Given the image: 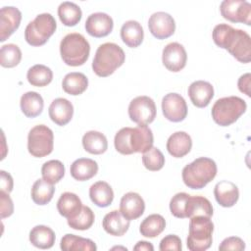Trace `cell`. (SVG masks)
Segmentation results:
<instances>
[{"label":"cell","mask_w":251,"mask_h":251,"mask_svg":"<svg viewBox=\"0 0 251 251\" xmlns=\"http://www.w3.org/2000/svg\"><path fill=\"white\" fill-rule=\"evenodd\" d=\"M212 36L217 46L226 49L237 61H251V38L246 31L226 24H219L214 27Z\"/></svg>","instance_id":"cell-1"},{"label":"cell","mask_w":251,"mask_h":251,"mask_svg":"<svg viewBox=\"0 0 251 251\" xmlns=\"http://www.w3.org/2000/svg\"><path fill=\"white\" fill-rule=\"evenodd\" d=\"M125 52L118 44L106 42L97 48L92 61V70L98 76L106 77L120 68L125 63Z\"/></svg>","instance_id":"cell-2"},{"label":"cell","mask_w":251,"mask_h":251,"mask_svg":"<svg viewBox=\"0 0 251 251\" xmlns=\"http://www.w3.org/2000/svg\"><path fill=\"white\" fill-rule=\"evenodd\" d=\"M217 175V165L207 157L195 159L182 169V180L191 189H201L212 181Z\"/></svg>","instance_id":"cell-3"},{"label":"cell","mask_w":251,"mask_h":251,"mask_svg":"<svg viewBox=\"0 0 251 251\" xmlns=\"http://www.w3.org/2000/svg\"><path fill=\"white\" fill-rule=\"evenodd\" d=\"M90 53V45L86 38L77 32L64 36L60 43V54L64 63L71 67L83 65Z\"/></svg>","instance_id":"cell-4"},{"label":"cell","mask_w":251,"mask_h":251,"mask_svg":"<svg viewBox=\"0 0 251 251\" xmlns=\"http://www.w3.org/2000/svg\"><path fill=\"white\" fill-rule=\"evenodd\" d=\"M246 102L238 96H228L218 99L212 107V118L221 126H227L235 123L245 113Z\"/></svg>","instance_id":"cell-5"},{"label":"cell","mask_w":251,"mask_h":251,"mask_svg":"<svg viewBox=\"0 0 251 251\" xmlns=\"http://www.w3.org/2000/svg\"><path fill=\"white\" fill-rule=\"evenodd\" d=\"M214 224L211 218L196 216L190 218L187 247L191 251H204L212 245Z\"/></svg>","instance_id":"cell-6"},{"label":"cell","mask_w":251,"mask_h":251,"mask_svg":"<svg viewBox=\"0 0 251 251\" xmlns=\"http://www.w3.org/2000/svg\"><path fill=\"white\" fill-rule=\"evenodd\" d=\"M56 28L57 24L51 14H39L26 25L25 39L31 46H41L53 35Z\"/></svg>","instance_id":"cell-7"},{"label":"cell","mask_w":251,"mask_h":251,"mask_svg":"<svg viewBox=\"0 0 251 251\" xmlns=\"http://www.w3.org/2000/svg\"><path fill=\"white\" fill-rule=\"evenodd\" d=\"M54 135L53 131L44 125L33 126L27 135V150L33 156L41 158L49 155L53 151Z\"/></svg>","instance_id":"cell-8"},{"label":"cell","mask_w":251,"mask_h":251,"mask_svg":"<svg viewBox=\"0 0 251 251\" xmlns=\"http://www.w3.org/2000/svg\"><path fill=\"white\" fill-rule=\"evenodd\" d=\"M130 120L139 126H147L156 118V105L152 98L142 95L133 98L128 105Z\"/></svg>","instance_id":"cell-9"},{"label":"cell","mask_w":251,"mask_h":251,"mask_svg":"<svg viewBox=\"0 0 251 251\" xmlns=\"http://www.w3.org/2000/svg\"><path fill=\"white\" fill-rule=\"evenodd\" d=\"M220 11L224 19L231 23L251 25V4L244 0H224Z\"/></svg>","instance_id":"cell-10"},{"label":"cell","mask_w":251,"mask_h":251,"mask_svg":"<svg viewBox=\"0 0 251 251\" xmlns=\"http://www.w3.org/2000/svg\"><path fill=\"white\" fill-rule=\"evenodd\" d=\"M162 111L167 120L178 123L186 118L187 105L180 94L168 93L162 99Z\"/></svg>","instance_id":"cell-11"},{"label":"cell","mask_w":251,"mask_h":251,"mask_svg":"<svg viewBox=\"0 0 251 251\" xmlns=\"http://www.w3.org/2000/svg\"><path fill=\"white\" fill-rule=\"evenodd\" d=\"M148 27L154 37L157 39H166L174 34L176 30V23L170 14L156 12L150 16Z\"/></svg>","instance_id":"cell-12"},{"label":"cell","mask_w":251,"mask_h":251,"mask_svg":"<svg viewBox=\"0 0 251 251\" xmlns=\"http://www.w3.org/2000/svg\"><path fill=\"white\" fill-rule=\"evenodd\" d=\"M186 51L178 42H171L163 49L162 62L171 72L176 73L181 71L186 65Z\"/></svg>","instance_id":"cell-13"},{"label":"cell","mask_w":251,"mask_h":251,"mask_svg":"<svg viewBox=\"0 0 251 251\" xmlns=\"http://www.w3.org/2000/svg\"><path fill=\"white\" fill-rule=\"evenodd\" d=\"M21 11L13 6L3 7L0 10V41L8 39L20 26Z\"/></svg>","instance_id":"cell-14"},{"label":"cell","mask_w":251,"mask_h":251,"mask_svg":"<svg viewBox=\"0 0 251 251\" xmlns=\"http://www.w3.org/2000/svg\"><path fill=\"white\" fill-rule=\"evenodd\" d=\"M113 19L106 13L97 12L88 16L85 22L87 33L93 37L107 36L113 30Z\"/></svg>","instance_id":"cell-15"},{"label":"cell","mask_w":251,"mask_h":251,"mask_svg":"<svg viewBox=\"0 0 251 251\" xmlns=\"http://www.w3.org/2000/svg\"><path fill=\"white\" fill-rule=\"evenodd\" d=\"M145 210L143 198L136 192L126 193L120 202V212L128 221L141 217Z\"/></svg>","instance_id":"cell-16"},{"label":"cell","mask_w":251,"mask_h":251,"mask_svg":"<svg viewBox=\"0 0 251 251\" xmlns=\"http://www.w3.org/2000/svg\"><path fill=\"white\" fill-rule=\"evenodd\" d=\"M152 130L147 126H137L129 133V147L133 153H144L153 146Z\"/></svg>","instance_id":"cell-17"},{"label":"cell","mask_w":251,"mask_h":251,"mask_svg":"<svg viewBox=\"0 0 251 251\" xmlns=\"http://www.w3.org/2000/svg\"><path fill=\"white\" fill-rule=\"evenodd\" d=\"M188 95L194 106L204 108L209 105L214 97V87L208 81L196 80L189 85Z\"/></svg>","instance_id":"cell-18"},{"label":"cell","mask_w":251,"mask_h":251,"mask_svg":"<svg viewBox=\"0 0 251 251\" xmlns=\"http://www.w3.org/2000/svg\"><path fill=\"white\" fill-rule=\"evenodd\" d=\"M49 117L58 126H66L73 118L74 106L66 98H56L49 106Z\"/></svg>","instance_id":"cell-19"},{"label":"cell","mask_w":251,"mask_h":251,"mask_svg":"<svg viewBox=\"0 0 251 251\" xmlns=\"http://www.w3.org/2000/svg\"><path fill=\"white\" fill-rule=\"evenodd\" d=\"M216 201L223 207H232L238 200V187L231 181L221 180L214 187Z\"/></svg>","instance_id":"cell-20"},{"label":"cell","mask_w":251,"mask_h":251,"mask_svg":"<svg viewBox=\"0 0 251 251\" xmlns=\"http://www.w3.org/2000/svg\"><path fill=\"white\" fill-rule=\"evenodd\" d=\"M192 147V140L185 131L173 133L167 141V150L175 158H181L188 154Z\"/></svg>","instance_id":"cell-21"},{"label":"cell","mask_w":251,"mask_h":251,"mask_svg":"<svg viewBox=\"0 0 251 251\" xmlns=\"http://www.w3.org/2000/svg\"><path fill=\"white\" fill-rule=\"evenodd\" d=\"M102 226L107 233L114 236H122L128 229L129 221L120 211L113 210L105 215L102 221Z\"/></svg>","instance_id":"cell-22"},{"label":"cell","mask_w":251,"mask_h":251,"mask_svg":"<svg viewBox=\"0 0 251 251\" xmlns=\"http://www.w3.org/2000/svg\"><path fill=\"white\" fill-rule=\"evenodd\" d=\"M71 176L78 180L84 181L92 178L98 172L97 163L89 158H79L73 162L70 168Z\"/></svg>","instance_id":"cell-23"},{"label":"cell","mask_w":251,"mask_h":251,"mask_svg":"<svg viewBox=\"0 0 251 251\" xmlns=\"http://www.w3.org/2000/svg\"><path fill=\"white\" fill-rule=\"evenodd\" d=\"M144 37V31L141 25L133 20L126 22L121 28V38L126 45L130 48L138 47Z\"/></svg>","instance_id":"cell-24"},{"label":"cell","mask_w":251,"mask_h":251,"mask_svg":"<svg viewBox=\"0 0 251 251\" xmlns=\"http://www.w3.org/2000/svg\"><path fill=\"white\" fill-rule=\"evenodd\" d=\"M81 208L82 203L80 198L73 192H64L57 202L59 214L67 219L76 216L80 212Z\"/></svg>","instance_id":"cell-25"},{"label":"cell","mask_w":251,"mask_h":251,"mask_svg":"<svg viewBox=\"0 0 251 251\" xmlns=\"http://www.w3.org/2000/svg\"><path fill=\"white\" fill-rule=\"evenodd\" d=\"M20 106L25 116L27 118H35L42 113L44 102L40 94L35 91H28L22 95Z\"/></svg>","instance_id":"cell-26"},{"label":"cell","mask_w":251,"mask_h":251,"mask_svg":"<svg viewBox=\"0 0 251 251\" xmlns=\"http://www.w3.org/2000/svg\"><path fill=\"white\" fill-rule=\"evenodd\" d=\"M89 197L98 207H108L114 200V191L106 181H97L89 188Z\"/></svg>","instance_id":"cell-27"},{"label":"cell","mask_w":251,"mask_h":251,"mask_svg":"<svg viewBox=\"0 0 251 251\" xmlns=\"http://www.w3.org/2000/svg\"><path fill=\"white\" fill-rule=\"evenodd\" d=\"M185 215L186 218L189 219L196 216H204L211 218L213 216V206L206 197L199 195H189L186 202Z\"/></svg>","instance_id":"cell-28"},{"label":"cell","mask_w":251,"mask_h":251,"mask_svg":"<svg viewBox=\"0 0 251 251\" xmlns=\"http://www.w3.org/2000/svg\"><path fill=\"white\" fill-rule=\"evenodd\" d=\"M55 232L49 226H35L29 232L30 243L40 249H49L55 243Z\"/></svg>","instance_id":"cell-29"},{"label":"cell","mask_w":251,"mask_h":251,"mask_svg":"<svg viewBox=\"0 0 251 251\" xmlns=\"http://www.w3.org/2000/svg\"><path fill=\"white\" fill-rule=\"evenodd\" d=\"M88 86V79L82 73L73 72L65 75L62 81L64 91L70 95H79L83 93Z\"/></svg>","instance_id":"cell-30"},{"label":"cell","mask_w":251,"mask_h":251,"mask_svg":"<svg viewBox=\"0 0 251 251\" xmlns=\"http://www.w3.org/2000/svg\"><path fill=\"white\" fill-rule=\"evenodd\" d=\"M82 146L88 153L99 155L107 150L108 141L103 133L96 130H89L82 136Z\"/></svg>","instance_id":"cell-31"},{"label":"cell","mask_w":251,"mask_h":251,"mask_svg":"<svg viewBox=\"0 0 251 251\" xmlns=\"http://www.w3.org/2000/svg\"><path fill=\"white\" fill-rule=\"evenodd\" d=\"M60 247L64 251H95L97 249L95 243L91 239L71 233H67L62 237Z\"/></svg>","instance_id":"cell-32"},{"label":"cell","mask_w":251,"mask_h":251,"mask_svg":"<svg viewBox=\"0 0 251 251\" xmlns=\"http://www.w3.org/2000/svg\"><path fill=\"white\" fill-rule=\"evenodd\" d=\"M58 16L66 26H75L81 20L82 12L78 5L73 2H63L58 7Z\"/></svg>","instance_id":"cell-33"},{"label":"cell","mask_w":251,"mask_h":251,"mask_svg":"<svg viewBox=\"0 0 251 251\" xmlns=\"http://www.w3.org/2000/svg\"><path fill=\"white\" fill-rule=\"evenodd\" d=\"M166 227V221L159 214H152L146 217L140 224L139 231L141 235L149 238L158 236Z\"/></svg>","instance_id":"cell-34"},{"label":"cell","mask_w":251,"mask_h":251,"mask_svg":"<svg viewBox=\"0 0 251 251\" xmlns=\"http://www.w3.org/2000/svg\"><path fill=\"white\" fill-rule=\"evenodd\" d=\"M55 187L43 178L37 179L31 187V199L37 205H46L51 201Z\"/></svg>","instance_id":"cell-35"},{"label":"cell","mask_w":251,"mask_h":251,"mask_svg":"<svg viewBox=\"0 0 251 251\" xmlns=\"http://www.w3.org/2000/svg\"><path fill=\"white\" fill-rule=\"evenodd\" d=\"M26 78L32 86L42 87L48 85L52 81L53 73L47 66L37 64L28 69Z\"/></svg>","instance_id":"cell-36"},{"label":"cell","mask_w":251,"mask_h":251,"mask_svg":"<svg viewBox=\"0 0 251 251\" xmlns=\"http://www.w3.org/2000/svg\"><path fill=\"white\" fill-rule=\"evenodd\" d=\"M42 178L49 183L59 182L65 175V167L59 160H50L43 164L41 168Z\"/></svg>","instance_id":"cell-37"},{"label":"cell","mask_w":251,"mask_h":251,"mask_svg":"<svg viewBox=\"0 0 251 251\" xmlns=\"http://www.w3.org/2000/svg\"><path fill=\"white\" fill-rule=\"evenodd\" d=\"M22 60V51L18 45L9 43L1 46L0 64L4 68H14Z\"/></svg>","instance_id":"cell-38"},{"label":"cell","mask_w":251,"mask_h":251,"mask_svg":"<svg viewBox=\"0 0 251 251\" xmlns=\"http://www.w3.org/2000/svg\"><path fill=\"white\" fill-rule=\"evenodd\" d=\"M94 213L88 206H82L80 212L71 218L68 219V225L76 230H86L90 228L94 223Z\"/></svg>","instance_id":"cell-39"},{"label":"cell","mask_w":251,"mask_h":251,"mask_svg":"<svg viewBox=\"0 0 251 251\" xmlns=\"http://www.w3.org/2000/svg\"><path fill=\"white\" fill-rule=\"evenodd\" d=\"M142 163L144 167L152 172L161 170L165 165V157L157 147H151L142 155Z\"/></svg>","instance_id":"cell-40"},{"label":"cell","mask_w":251,"mask_h":251,"mask_svg":"<svg viewBox=\"0 0 251 251\" xmlns=\"http://www.w3.org/2000/svg\"><path fill=\"white\" fill-rule=\"evenodd\" d=\"M131 127H123L121 128L115 135L114 144L116 150L123 155H130L132 154L129 147V133Z\"/></svg>","instance_id":"cell-41"},{"label":"cell","mask_w":251,"mask_h":251,"mask_svg":"<svg viewBox=\"0 0 251 251\" xmlns=\"http://www.w3.org/2000/svg\"><path fill=\"white\" fill-rule=\"evenodd\" d=\"M189 197V194L185 192H178L170 201V210L171 213L176 217L179 219L186 218L185 215V207L186 202Z\"/></svg>","instance_id":"cell-42"},{"label":"cell","mask_w":251,"mask_h":251,"mask_svg":"<svg viewBox=\"0 0 251 251\" xmlns=\"http://www.w3.org/2000/svg\"><path fill=\"white\" fill-rule=\"evenodd\" d=\"M245 249V242L237 236H230L226 237L222 241V243L219 246V250L221 251H226V250H235V251H241Z\"/></svg>","instance_id":"cell-43"},{"label":"cell","mask_w":251,"mask_h":251,"mask_svg":"<svg viewBox=\"0 0 251 251\" xmlns=\"http://www.w3.org/2000/svg\"><path fill=\"white\" fill-rule=\"evenodd\" d=\"M159 249L161 251H166V250L180 251L181 250V240L177 235L169 234L161 240Z\"/></svg>","instance_id":"cell-44"},{"label":"cell","mask_w":251,"mask_h":251,"mask_svg":"<svg viewBox=\"0 0 251 251\" xmlns=\"http://www.w3.org/2000/svg\"><path fill=\"white\" fill-rule=\"evenodd\" d=\"M1 218L4 219L6 217H10L14 212L13 201L9 196V193H6L1 190Z\"/></svg>","instance_id":"cell-45"},{"label":"cell","mask_w":251,"mask_h":251,"mask_svg":"<svg viewBox=\"0 0 251 251\" xmlns=\"http://www.w3.org/2000/svg\"><path fill=\"white\" fill-rule=\"evenodd\" d=\"M250 78H251V75L249 73H247L242 75L238 78V82H237L238 89L242 93L246 94L247 96H250Z\"/></svg>","instance_id":"cell-46"},{"label":"cell","mask_w":251,"mask_h":251,"mask_svg":"<svg viewBox=\"0 0 251 251\" xmlns=\"http://www.w3.org/2000/svg\"><path fill=\"white\" fill-rule=\"evenodd\" d=\"M1 190L10 193L13 190V178L10 174L6 173L5 171H1Z\"/></svg>","instance_id":"cell-47"},{"label":"cell","mask_w":251,"mask_h":251,"mask_svg":"<svg viewBox=\"0 0 251 251\" xmlns=\"http://www.w3.org/2000/svg\"><path fill=\"white\" fill-rule=\"evenodd\" d=\"M133 250H135V251H143V250H145V251H153L154 247H153V245L150 242L142 241L141 240V241H138L136 243V245L133 247Z\"/></svg>","instance_id":"cell-48"}]
</instances>
